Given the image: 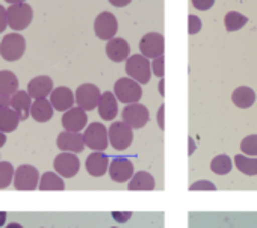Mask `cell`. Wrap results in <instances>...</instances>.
Instances as JSON below:
<instances>
[{"mask_svg": "<svg viewBox=\"0 0 257 228\" xmlns=\"http://www.w3.org/2000/svg\"><path fill=\"white\" fill-rule=\"evenodd\" d=\"M26 50V40L23 35L13 32L4 37L2 43H0V56L8 62L19 61Z\"/></svg>", "mask_w": 257, "mask_h": 228, "instance_id": "obj_1", "label": "cell"}, {"mask_svg": "<svg viewBox=\"0 0 257 228\" xmlns=\"http://www.w3.org/2000/svg\"><path fill=\"white\" fill-rule=\"evenodd\" d=\"M125 71L134 80L138 83H149L152 76V65L149 62V58L144 55H131L125 62Z\"/></svg>", "mask_w": 257, "mask_h": 228, "instance_id": "obj_2", "label": "cell"}, {"mask_svg": "<svg viewBox=\"0 0 257 228\" xmlns=\"http://www.w3.org/2000/svg\"><path fill=\"white\" fill-rule=\"evenodd\" d=\"M7 16H8V26L13 31H23L32 23L34 11L31 5L23 2V4H14L8 7Z\"/></svg>", "mask_w": 257, "mask_h": 228, "instance_id": "obj_3", "label": "cell"}, {"mask_svg": "<svg viewBox=\"0 0 257 228\" xmlns=\"http://www.w3.org/2000/svg\"><path fill=\"white\" fill-rule=\"evenodd\" d=\"M113 91H115V95L116 98L121 101V103H138L140 98L143 97V89L140 86V83L137 80H134L132 77L131 79H118L115 86H113Z\"/></svg>", "mask_w": 257, "mask_h": 228, "instance_id": "obj_4", "label": "cell"}, {"mask_svg": "<svg viewBox=\"0 0 257 228\" xmlns=\"http://www.w3.org/2000/svg\"><path fill=\"white\" fill-rule=\"evenodd\" d=\"M83 139L88 148L94 151H104L109 145V130L100 123H92L86 127Z\"/></svg>", "mask_w": 257, "mask_h": 228, "instance_id": "obj_5", "label": "cell"}, {"mask_svg": "<svg viewBox=\"0 0 257 228\" xmlns=\"http://www.w3.org/2000/svg\"><path fill=\"white\" fill-rule=\"evenodd\" d=\"M40 186L38 169L31 165H22L14 174V187L17 190H35Z\"/></svg>", "mask_w": 257, "mask_h": 228, "instance_id": "obj_6", "label": "cell"}, {"mask_svg": "<svg viewBox=\"0 0 257 228\" xmlns=\"http://www.w3.org/2000/svg\"><path fill=\"white\" fill-rule=\"evenodd\" d=\"M132 139H134V133H132V127L127 126L124 121H118V123H113L109 129V141H110V145L118 150V151H122V150H127L132 144Z\"/></svg>", "mask_w": 257, "mask_h": 228, "instance_id": "obj_7", "label": "cell"}, {"mask_svg": "<svg viewBox=\"0 0 257 228\" xmlns=\"http://www.w3.org/2000/svg\"><path fill=\"white\" fill-rule=\"evenodd\" d=\"M150 120L149 110L144 104L131 103L122 109V121L132 129H143Z\"/></svg>", "mask_w": 257, "mask_h": 228, "instance_id": "obj_8", "label": "cell"}, {"mask_svg": "<svg viewBox=\"0 0 257 228\" xmlns=\"http://www.w3.org/2000/svg\"><path fill=\"white\" fill-rule=\"evenodd\" d=\"M101 94L98 86L92 83H83L76 91V103L85 110H94L100 103Z\"/></svg>", "mask_w": 257, "mask_h": 228, "instance_id": "obj_9", "label": "cell"}, {"mask_svg": "<svg viewBox=\"0 0 257 228\" xmlns=\"http://www.w3.org/2000/svg\"><path fill=\"white\" fill-rule=\"evenodd\" d=\"M94 31L100 40L109 41V40L115 38V35L118 32V22H116L115 16L107 11L98 14L94 22Z\"/></svg>", "mask_w": 257, "mask_h": 228, "instance_id": "obj_10", "label": "cell"}, {"mask_svg": "<svg viewBox=\"0 0 257 228\" xmlns=\"http://www.w3.org/2000/svg\"><path fill=\"white\" fill-rule=\"evenodd\" d=\"M140 50H141V55H144L146 58H158V56H162L164 55V50H165V40H164V35L162 34H158V32H150V34H146L143 38H141V43H140Z\"/></svg>", "mask_w": 257, "mask_h": 228, "instance_id": "obj_11", "label": "cell"}, {"mask_svg": "<svg viewBox=\"0 0 257 228\" xmlns=\"http://www.w3.org/2000/svg\"><path fill=\"white\" fill-rule=\"evenodd\" d=\"M53 166L59 175H62L65 178H73L74 175H77V172L80 169V160L76 156V153L64 151L59 156H56Z\"/></svg>", "mask_w": 257, "mask_h": 228, "instance_id": "obj_12", "label": "cell"}, {"mask_svg": "<svg viewBox=\"0 0 257 228\" xmlns=\"http://www.w3.org/2000/svg\"><path fill=\"white\" fill-rule=\"evenodd\" d=\"M88 124L86 110L82 107H71L62 115V127L68 132H82Z\"/></svg>", "mask_w": 257, "mask_h": 228, "instance_id": "obj_13", "label": "cell"}, {"mask_svg": "<svg viewBox=\"0 0 257 228\" xmlns=\"http://www.w3.org/2000/svg\"><path fill=\"white\" fill-rule=\"evenodd\" d=\"M109 175L116 183L128 181L134 177V165L125 157H115L109 165Z\"/></svg>", "mask_w": 257, "mask_h": 228, "instance_id": "obj_14", "label": "cell"}, {"mask_svg": "<svg viewBox=\"0 0 257 228\" xmlns=\"http://www.w3.org/2000/svg\"><path fill=\"white\" fill-rule=\"evenodd\" d=\"M58 148L68 153H82L85 148V139L80 132H62L58 136Z\"/></svg>", "mask_w": 257, "mask_h": 228, "instance_id": "obj_15", "label": "cell"}, {"mask_svg": "<svg viewBox=\"0 0 257 228\" xmlns=\"http://www.w3.org/2000/svg\"><path fill=\"white\" fill-rule=\"evenodd\" d=\"M74 100H76V95L67 86H59L53 89L50 94V103L59 112H67L68 109H71L74 104Z\"/></svg>", "mask_w": 257, "mask_h": 228, "instance_id": "obj_16", "label": "cell"}, {"mask_svg": "<svg viewBox=\"0 0 257 228\" xmlns=\"http://www.w3.org/2000/svg\"><path fill=\"white\" fill-rule=\"evenodd\" d=\"M106 55L113 62L127 61L131 56V46L124 38H112L106 44Z\"/></svg>", "mask_w": 257, "mask_h": 228, "instance_id": "obj_17", "label": "cell"}, {"mask_svg": "<svg viewBox=\"0 0 257 228\" xmlns=\"http://www.w3.org/2000/svg\"><path fill=\"white\" fill-rule=\"evenodd\" d=\"M53 91V80L49 76H37L28 85V92L34 100L47 98Z\"/></svg>", "mask_w": 257, "mask_h": 228, "instance_id": "obj_18", "label": "cell"}, {"mask_svg": "<svg viewBox=\"0 0 257 228\" xmlns=\"http://www.w3.org/2000/svg\"><path fill=\"white\" fill-rule=\"evenodd\" d=\"M11 107L19 113L20 121H25L31 117V107H32V97L28 91H17L11 95Z\"/></svg>", "mask_w": 257, "mask_h": 228, "instance_id": "obj_19", "label": "cell"}, {"mask_svg": "<svg viewBox=\"0 0 257 228\" xmlns=\"http://www.w3.org/2000/svg\"><path fill=\"white\" fill-rule=\"evenodd\" d=\"M86 171L92 177H101L109 171V157L103 154L101 151H95L88 156L86 159Z\"/></svg>", "mask_w": 257, "mask_h": 228, "instance_id": "obj_20", "label": "cell"}, {"mask_svg": "<svg viewBox=\"0 0 257 228\" xmlns=\"http://www.w3.org/2000/svg\"><path fill=\"white\" fill-rule=\"evenodd\" d=\"M116 95L112 92L101 94L100 103H98V113L104 121H110L118 115V101Z\"/></svg>", "mask_w": 257, "mask_h": 228, "instance_id": "obj_21", "label": "cell"}, {"mask_svg": "<svg viewBox=\"0 0 257 228\" xmlns=\"http://www.w3.org/2000/svg\"><path fill=\"white\" fill-rule=\"evenodd\" d=\"M53 104L46 100V98H38L32 103L31 107V117L37 121V123H47L52 120L53 117Z\"/></svg>", "mask_w": 257, "mask_h": 228, "instance_id": "obj_22", "label": "cell"}, {"mask_svg": "<svg viewBox=\"0 0 257 228\" xmlns=\"http://www.w3.org/2000/svg\"><path fill=\"white\" fill-rule=\"evenodd\" d=\"M19 123H20L19 113L11 106L0 110V132L11 133L19 127Z\"/></svg>", "mask_w": 257, "mask_h": 228, "instance_id": "obj_23", "label": "cell"}, {"mask_svg": "<svg viewBox=\"0 0 257 228\" xmlns=\"http://www.w3.org/2000/svg\"><path fill=\"white\" fill-rule=\"evenodd\" d=\"M231 100H233V103L237 107L248 109V107H251L255 103V92L251 88H248V86H240V88L233 91Z\"/></svg>", "mask_w": 257, "mask_h": 228, "instance_id": "obj_24", "label": "cell"}, {"mask_svg": "<svg viewBox=\"0 0 257 228\" xmlns=\"http://www.w3.org/2000/svg\"><path fill=\"white\" fill-rule=\"evenodd\" d=\"M19 91V79L10 70L0 71V94L2 95H14Z\"/></svg>", "mask_w": 257, "mask_h": 228, "instance_id": "obj_25", "label": "cell"}, {"mask_svg": "<svg viewBox=\"0 0 257 228\" xmlns=\"http://www.w3.org/2000/svg\"><path fill=\"white\" fill-rule=\"evenodd\" d=\"M155 189V178L146 172L140 171L137 172L128 183V190H153Z\"/></svg>", "mask_w": 257, "mask_h": 228, "instance_id": "obj_26", "label": "cell"}, {"mask_svg": "<svg viewBox=\"0 0 257 228\" xmlns=\"http://www.w3.org/2000/svg\"><path fill=\"white\" fill-rule=\"evenodd\" d=\"M38 189H41V190H64L65 184L58 172H46L40 178Z\"/></svg>", "mask_w": 257, "mask_h": 228, "instance_id": "obj_27", "label": "cell"}, {"mask_svg": "<svg viewBox=\"0 0 257 228\" xmlns=\"http://www.w3.org/2000/svg\"><path fill=\"white\" fill-rule=\"evenodd\" d=\"M234 163L236 168L243 172L245 175H257V159L246 156V154H237L234 156Z\"/></svg>", "mask_w": 257, "mask_h": 228, "instance_id": "obj_28", "label": "cell"}, {"mask_svg": "<svg viewBox=\"0 0 257 228\" xmlns=\"http://www.w3.org/2000/svg\"><path fill=\"white\" fill-rule=\"evenodd\" d=\"M224 23H225V29L228 32H234V31L242 29L248 23V17H245L243 14H240L237 11H230V13H227Z\"/></svg>", "mask_w": 257, "mask_h": 228, "instance_id": "obj_29", "label": "cell"}, {"mask_svg": "<svg viewBox=\"0 0 257 228\" xmlns=\"http://www.w3.org/2000/svg\"><path fill=\"white\" fill-rule=\"evenodd\" d=\"M231 168H233V163H231V159L225 154H219L216 156L212 163H210V169L212 172L218 174V175H227L231 172Z\"/></svg>", "mask_w": 257, "mask_h": 228, "instance_id": "obj_30", "label": "cell"}, {"mask_svg": "<svg viewBox=\"0 0 257 228\" xmlns=\"http://www.w3.org/2000/svg\"><path fill=\"white\" fill-rule=\"evenodd\" d=\"M14 168L10 162H0V189H7L14 180Z\"/></svg>", "mask_w": 257, "mask_h": 228, "instance_id": "obj_31", "label": "cell"}, {"mask_svg": "<svg viewBox=\"0 0 257 228\" xmlns=\"http://www.w3.org/2000/svg\"><path fill=\"white\" fill-rule=\"evenodd\" d=\"M240 150L243 154L257 157V135H249L240 142Z\"/></svg>", "mask_w": 257, "mask_h": 228, "instance_id": "obj_32", "label": "cell"}, {"mask_svg": "<svg viewBox=\"0 0 257 228\" xmlns=\"http://www.w3.org/2000/svg\"><path fill=\"white\" fill-rule=\"evenodd\" d=\"M201 26H203V23H201L200 17L192 16V14L188 17V32H189V35L198 34V32L201 31Z\"/></svg>", "mask_w": 257, "mask_h": 228, "instance_id": "obj_33", "label": "cell"}, {"mask_svg": "<svg viewBox=\"0 0 257 228\" xmlns=\"http://www.w3.org/2000/svg\"><path fill=\"white\" fill-rule=\"evenodd\" d=\"M165 59L164 56H158L153 59V64H152V68H153V73L158 76V77H164V73H165Z\"/></svg>", "mask_w": 257, "mask_h": 228, "instance_id": "obj_34", "label": "cell"}, {"mask_svg": "<svg viewBox=\"0 0 257 228\" xmlns=\"http://www.w3.org/2000/svg\"><path fill=\"white\" fill-rule=\"evenodd\" d=\"M189 190H216L215 184L210 183V181H206V180H201V181H195L191 184Z\"/></svg>", "mask_w": 257, "mask_h": 228, "instance_id": "obj_35", "label": "cell"}, {"mask_svg": "<svg viewBox=\"0 0 257 228\" xmlns=\"http://www.w3.org/2000/svg\"><path fill=\"white\" fill-rule=\"evenodd\" d=\"M215 0H192V5L200 11H207L213 7Z\"/></svg>", "mask_w": 257, "mask_h": 228, "instance_id": "obj_36", "label": "cell"}, {"mask_svg": "<svg viewBox=\"0 0 257 228\" xmlns=\"http://www.w3.org/2000/svg\"><path fill=\"white\" fill-rule=\"evenodd\" d=\"M112 216L118 223H125L128 219L132 217V211H113Z\"/></svg>", "mask_w": 257, "mask_h": 228, "instance_id": "obj_37", "label": "cell"}, {"mask_svg": "<svg viewBox=\"0 0 257 228\" xmlns=\"http://www.w3.org/2000/svg\"><path fill=\"white\" fill-rule=\"evenodd\" d=\"M8 26V16H7V10L0 5V34H2Z\"/></svg>", "mask_w": 257, "mask_h": 228, "instance_id": "obj_38", "label": "cell"}, {"mask_svg": "<svg viewBox=\"0 0 257 228\" xmlns=\"http://www.w3.org/2000/svg\"><path fill=\"white\" fill-rule=\"evenodd\" d=\"M10 106H11V97L0 94V110L5 107H10Z\"/></svg>", "mask_w": 257, "mask_h": 228, "instance_id": "obj_39", "label": "cell"}, {"mask_svg": "<svg viewBox=\"0 0 257 228\" xmlns=\"http://www.w3.org/2000/svg\"><path fill=\"white\" fill-rule=\"evenodd\" d=\"M109 2H110L113 7H116V8H122V7H127L128 4L132 2V0H109Z\"/></svg>", "mask_w": 257, "mask_h": 228, "instance_id": "obj_40", "label": "cell"}, {"mask_svg": "<svg viewBox=\"0 0 257 228\" xmlns=\"http://www.w3.org/2000/svg\"><path fill=\"white\" fill-rule=\"evenodd\" d=\"M164 112H165V106H161V109H159V112H158V123H159V127L164 130L165 127V124H164Z\"/></svg>", "mask_w": 257, "mask_h": 228, "instance_id": "obj_41", "label": "cell"}, {"mask_svg": "<svg viewBox=\"0 0 257 228\" xmlns=\"http://www.w3.org/2000/svg\"><path fill=\"white\" fill-rule=\"evenodd\" d=\"M5 142H7V136H5L4 132H0V148L5 145Z\"/></svg>", "mask_w": 257, "mask_h": 228, "instance_id": "obj_42", "label": "cell"}, {"mask_svg": "<svg viewBox=\"0 0 257 228\" xmlns=\"http://www.w3.org/2000/svg\"><path fill=\"white\" fill-rule=\"evenodd\" d=\"M7 220V211H0V226H2Z\"/></svg>", "mask_w": 257, "mask_h": 228, "instance_id": "obj_43", "label": "cell"}, {"mask_svg": "<svg viewBox=\"0 0 257 228\" xmlns=\"http://www.w3.org/2000/svg\"><path fill=\"white\" fill-rule=\"evenodd\" d=\"M5 2H8V4H11V5H14V4H23V2H26V0H5Z\"/></svg>", "mask_w": 257, "mask_h": 228, "instance_id": "obj_44", "label": "cell"}, {"mask_svg": "<svg viewBox=\"0 0 257 228\" xmlns=\"http://www.w3.org/2000/svg\"><path fill=\"white\" fill-rule=\"evenodd\" d=\"M7 228H23V226H22L20 223H16V222H14V223H10Z\"/></svg>", "mask_w": 257, "mask_h": 228, "instance_id": "obj_45", "label": "cell"}, {"mask_svg": "<svg viewBox=\"0 0 257 228\" xmlns=\"http://www.w3.org/2000/svg\"><path fill=\"white\" fill-rule=\"evenodd\" d=\"M159 91H161V95H165V92H164V80H161V85H159Z\"/></svg>", "mask_w": 257, "mask_h": 228, "instance_id": "obj_46", "label": "cell"}]
</instances>
